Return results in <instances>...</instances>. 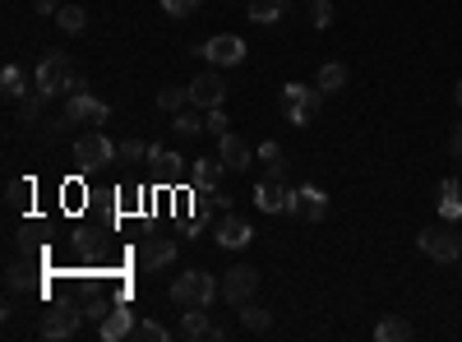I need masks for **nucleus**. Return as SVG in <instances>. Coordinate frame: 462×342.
Instances as JSON below:
<instances>
[{
  "instance_id": "nucleus-1",
  "label": "nucleus",
  "mask_w": 462,
  "mask_h": 342,
  "mask_svg": "<svg viewBox=\"0 0 462 342\" xmlns=\"http://www.w3.org/2000/svg\"><path fill=\"white\" fill-rule=\"evenodd\" d=\"M33 88H38L42 97H61L65 88L79 93V88H84V74L74 70V61L65 56V51H51V56H42V65H38V74H33Z\"/></svg>"
},
{
  "instance_id": "nucleus-2",
  "label": "nucleus",
  "mask_w": 462,
  "mask_h": 342,
  "mask_svg": "<svg viewBox=\"0 0 462 342\" xmlns=\"http://www.w3.org/2000/svg\"><path fill=\"white\" fill-rule=\"evenodd\" d=\"M213 296H223V282H213V273H204V269H189L172 282V301L185 305V310L189 305H213Z\"/></svg>"
},
{
  "instance_id": "nucleus-3",
  "label": "nucleus",
  "mask_w": 462,
  "mask_h": 342,
  "mask_svg": "<svg viewBox=\"0 0 462 342\" xmlns=\"http://www.w3.org/2000/svg\"><path fill=\"white\" fill-rule=\"evenodd\" d=\"M319 102H323V88L315 84H287L282 88V97H278V107H282V116L291 121V125H310L315 121V112H319Z\"/></svg>"
},
{
  "instance_id": "nucleus-4",
  "label": "nucleus",
  "mask_w": 462,
  "mask_h": 342,
  "mask_svg": "<svg viewBox=\"0 0 462 342\" xmlns=\"http://www.w3.org/2000/svg\"><path fill=\"white\" fill-rule=\"evenodd\" d=\"M416 246H421V254H430L434 264H453V259H462V236L444 222V227H425L421 236H416Z\"/></svg>"
},
{
  "instance_id": "nucleus-5",
  "label": "nucleus",
  "mask_w": 462,
  "mask_h": 342,
  "mask_svg": "<svg viewBox=\"0 0 462 342\" xmlns=\"http://www.w3.org/2000/svg\"><path fill=\"white\" fill-rule=\"evenodd\" d=\"M112 157H121V144H112L102 129H88V135L74 139V163L84 171H97L102 163H112Z\"/></svg>"
},
{
  "instance_id": "nucleus-6",
  "label": "nucleus",
  "mask_w": 462,
  "mask_h": 342,
  "mask_svg": "<svg viewBox=\"0 0 462 342\" xmlns=\"http://www.w3.org/2000/svg\"><path fill=\"white\" fill-rule=\"evenodd\" d=\"M255 292H259V273L250 269V264H236V269H227V278H223V301L227 305H250L255 301Z\"/></svg>"
},
{
  "instance_id": "nucleus-7",
  "label": "nucleus",
  "mask_w": 462,
  "mask_h": 342,
  "mask_svg": "<svg viewBox=\"0 0 462 342\" xmlns=\"http://www.w3.org/2000/svg\"><path fill=\"white\" fill-rule=\"evenodd\" d=\"M106 116H112V107L97 102L93 93H84V88L65 97V125H102Z\"/></svg>"
},
{
  "instance_id": "nucleus-8",
  "label": "nucleus",
  "mask_w": 462,
  "mask_h": 342,
  "mask_svg": "<svg viewBox=\"0 0 462 342\" xmlns=\"http://www.w3.org/2000/svg\"><path fill=\"white\" fill-rule=\"evenodd\" d=\"M79 324H84V310H74V305H51V310H42L38 333H42V338H74Z\"/></svg>"
},
{
  "instance_id": "nucleus-9",
  "label": "nucleus",
  "mask_w": 462,
  "mask_h": 342,
  "mask_svg": "<svg viewBox=\"0 0 462 342\" xmlns=\"http://www.w3.org/2000/svg\"><path fill=\"white\" fill-rule=\"evenodd\" d=\"M223 97H227V84H223V74H217V65L204 70L195 84H189V107L213 112V107H223Z\"/></svg>"
},
{
  "instance_id": "nucleus-10",
  "label": "nucleus",
  "mask_w": 462,
  "mask_h": 342,
  "mask_svg": "<svg viewBox=\"0 0 462 342\" xmlns=\"http://www.w3.org/2000/svg\"><path fill=\"white\" fill-rule=\"evenodd\" d=\"M199 51H204V56H208L217 70H227V65H240V61H246V42H240L236 33H217V38H208Z\"/></svg>"
},
{
  "instance_id": "nucleus-11",
  "label": "nucleus",
  "mask_w": 462,
  "mask_h": 342,
  "mask_svg": "<svg viewBox=\"0 0 462 342\" xmlns=\"http://www.w3.org/2000/svg\"><path fill=\"white\" fill-rule=\"evenodd\" d=\"M291 213L301 218V222H323L329 218V195L315 190V186H301V190H291Z\"/></svg>"
},
{
  "instance_id": "nucleus-12",
  "label": "nucleus",
  "mask_w": 462,
  "mask_h": 342,
  "mask_svg": "<svg viewBox=\"0 0 462 342\" xmlns=\"http://www.w3.org/2000/svg\"><path fill=\"white\" fill-rule=\"evenodd\" d=\"M167 264H176V241H172V236H148V241L139 246V269L157 273V269H167Z\"/></svg>"
},
{
  "instance_id": "nucleus-13",
  "label": "nucleus",
  "mask_w": 462,
  "mask_h": 342,
  "mask_svg": "<svg viewBox=\"0 0 462 342\" xmlns=\"http://www.w3.org/2000/svg\"><path fill=\"white\" fill-rule=\"evenodd\" d=\"M217 246H223V250H246L250 241H255V227L246 222V218H236V213H227L223 222H217Z\"/></svg>"
},
{
  "instance_id": "nucleus-14",
  "label": "nucleus",
  "mask_w": 462,
  "mask_h": 342,
  "mask_svg": "<svg viewBox=\"0 0 462 342\" xmlns=\"http://www.w3.org/2000/svg\"><path fill=\"white\" fill-rule=\"evenodd\" d=\"M134 310H125V305H116V310H106L102 320H97V338L102 342H121V338H130L134 333Z\"/></svg>"
},
{
  "instance_id": "nucleus-15",
  "label": "nucleus",
  "mask_w": 462,
  "mask_h": 342,
  "mask_svg": "<svg viewBox=\"0 0 462 342\" xmlns=\"http://www.w3.org/2000/svg\"><path fill=\"white\" fill-rule=\"evenodd\" d=\"M255 204L264 208V213H282V208L291 204V190L282 186V180H273V176H264L259 186H255Z\"/></svg>"
},
{
  "instance_id": "nucleus-16",
  "label": "nucleus",
  "mask_w": 462,
  "mask_h": 342,
  "mask_svg": "<svg viewBox=\"0 0 462 342\" xmlns=\"http://www.w3.org/2000/svg\"><path fill=\"white\" fill-rule=\"evenodd\" d=\"M208 305H189L185 310V320H181V338L185 342H204V338H217V324L204 314Z\"/></svg>"
},
{
  "instance_id": "nucleus-17",
  "label": "nucleus",
  "mask_w": 462,
  "mask_h": 342,
  "mask_svg": "<svg viewBox=\"0 0 462 342\" xmlns=\"http://www.w3.org/2000/svg\"><path fill=\"white\" fill-rule=\"evenodd\" d=\"M227 176V163L223 157H199L195 167H189V180H195V190H217Z\"/></svg>"
},
{
  "instance_id": "nucleus-18",
  "label": "nucleus",
  "mask_w": 462,
  "mask_h": 342,
  "mask_svg": "<svg viewBox=\"0 0 462 342\" xmlns=\"http://www.w3.org/2000/svg\"><path fill=\"white\" fill-rule=\"evenodd\" d=\"M217 157L227 163V171H246L250 167V144L240 135H223V144H217Z\"/></svg>"
},
{
  "instance_id": "nucleus-19",
  "label": "nucleus",
  "mask_w": 462,
  "mask_h": 342,
  "mask_svg": "<svg viewBox=\"0 0 462 342\" xmlns=\"http://www.w3.org/2000/svg\"><path fill=\"white\" fill-rule=\"evenodd\" d=\"M255 157L264 163V176H273V180H282V176H287V153H282V144H278V139H264V144L255 148Z\"/></svg>"
},
{
  "instance_id": "nucleus-20",
  "label": "nucleus",
  "mask_w": 462,
  "mask_h": 342,
  "mask_svg": "<svg viewBox=\"0 0 462 342\" xmlns=\"http://www.w3.org/2000/svg\"><path fill=\"white\" fill-rule=\"evenodd\" d=\"M440 218L444 222H458L462 218V186L449 176V180H440Z\"/></svg>"
},
{
  "instance_id": "nucleus-21",
  "label": "nucleus",
  "mask_w": 462,
  "mask_h": 342,
  "mask_svg": "<svg viewBox=\"0 0 462 342\" xmlns=\"http://www.w3.org/2000/svg\"><path fill=\"white\" fill-rule=\"evenodd\" d=\"M29 204H33V180L14 176L5 186V208H10V213H29Z\"/></svg>"
},
{
  "instance_id": "nucleus-22",
  "label": "nucleus",
  "mask_w": 462,
  "mask_h": 342,
  "mask_svg": "<svg viewBox=\"0 0 462 342\" xmlns=\"http://www.w3.org/2000/svg\"><path fill=\"white\" fill-rule=\"evenodd\" d=\"M0 93H5V102H23V97H29V79H23L19 65L0 70Z\"/></svg>"
},
{
  "instance_id": "nucleus-23",
  "label": "nucleus",
  "mask_w": 462,
  "mask_h": 342,
  "mask_svg": "<svg viewBox=\"0 0 462 342\" xmlns=\"http://www.w3.org/2000/svg\"><path fill=\"white\" fill-rule=\"evenodd\" d=\"M347 79H351V70H347L342 61H329V65H319V79H315V84H319L323 93H342Z\"/></svg>"
},
{
  "instance_id": "nucleus-24",
  "label": "nucleus",
  "mask_w": 462,
  "mask_h": 342,
  "mask_svg": "<svg viewBox=\"0 0 462 342\" xmlns=\"http://www.w3.org/2000/svg\"><path fill=\"white\" fill-rule=\"evenodd\" d=\"M33 287V269L23 264V259H10V269H5V292L10 296H23Z\"/></svg>"
},
{
  "instance_id": "nucleus-25",
  "label": "nucleus",
  "mask_w": 462,
  "mask_h": 342,
  "mask_svg": "<svg viewBox=\"0 0 462 342\" xmlns=\"http://www.w3.org/2000/svg\"><path fill=\"white\" fill-rule=\"evenodd\" d=\"M374 338L379 342H407V338H412V324H407L402 314H389V320L374 324Z\"/></svg>"
},
{
  "instance_id": "nucleus-26",
  "label": "nucleus",
  "mask_w": 462,
  "mask_h": 342,
  "mask_svg": "<svg viewBox=\"0 0 462 342\" xmlns=\"http://www.w3.org/2000/svg\"><path fill=\"white\" fill-rule=\"evenodd\" d=\"M291 10V0H250V19L255 23H278Z\"/></svg>"
},
{
  "instance_id": "nucleus-27",
  "label": "nucleus",
  "mask_w": 462,
  "mask_h": 342,
  "mask_svg": "<svg viewBox=\"0 0 462 342\" xmlns=\"http://www.w3.org/2000/svg\"><path fill=\"white\" fill-rule=\"evenodd\" d=\"M240 324H246V333H268L273 329V314L250 301V305H240Z\"/></svg>"
},
{
  "instance_id": "nucleus-28",
  "label": "nucleus",
  "mask_w": 462,
  "mask_h": 342,
  "mask_svg": "<svg viewBox=\"0 0 462 342\" xmlns=\"http://www.w3.org/2000/svg\"><path fill=\"white\" fill-rule=\"evenodd\" d=\"M148 167H153L157 176L172 180V176H181V157H176L172 148H153V153H148Z\"/></svg>"
},
{
  "instance_id": "nucleus-29",
  "label": "nucleus",
  "mask_w": 462,
  "mask_h": 342,
  "mask_svg": "<svg viewBox=\"0 0 462 342\" xmlns=\"http://www.w3.org/2000/svg\"><path fill=\"white\" fill-rule=\"evenodd\" d=\"M157 107L162 112H185L189 107V88H157Z\"/></svg>"
},
{
  "instance_id": "nucleus-30",
  "label": "nucleus",
  "mask_w": 462,
  "mask_h": 342,
  "mask_svg": "<svg viewBox=\"0 0 462 342\" xmlns=\"http://www.w3.org/2000/svg\"><path fill=\"white\" fill-rule=\"evenodd\" d=\"M56 23H61V29H65V33H84V29H88V14H84V10H79V5H61V14H56Z\"/></svg>"
},
{
  "instance_id": "nucleus-31",
  "label": "nucleus",
  "mask_w": 462,
  "mask_h": 342,
  "mask_svg": "<svg viewBox=\"0 0 462 342\" xmlns=\"http://www.w3.org/2000/svg\"><path fill=\"white\" fill-rule=\"evenodd\" d=\"M42 102H46V97H42L38 88H33L29 97H23V102H19V125H38V116H42Z\"/></svg>"
},
{
  "instance_id": "nucleus-32",
  "label": "nucleus",
  "mask_w": 462,
  "mask_h": 342,
  "mask_svg": "<svg viewBox=\"0 0 462 342\" xmlns=\"http://www.w3.org/2000/svg\"><path fill=\"white\" fill-rule=\"evenodd\" d=\"M148 153H153V144H144V139H125V144H121V163H134V167H139V163H148Z\"/></svg>"
},
{
  "instance_id": "nucleus-33",
  "label": "nucleus",
  "mask_w": 462,
  "mask_h": 342,
  "mask_svg": "<svg viewBox=\"0 0 462 342\" xmlns=\"http://www.w3.org/2000/svg\"><path fill=\"white\" fill-rule=\"evenodd\" d=\"M130 338H139V342H167L172 333L162 329V324H153V320H139V324H134V333H130Z\"/></svg>"
},
{
  "instance_id": "nucleus-34",
  "label": "nucleus",
  "mask_w": 462,
  "mask_h": 342,
  "mask_svg": "<svg viewBox=\"0 0 462 342\" xmlns=\"http://www.w3.org/2000/svg\"><path fill=\"white\" fill-rule=\"evenodd\" d=\"M204 5V0H162V14H172V19H189Z\"/></svg>"
},
{
  "instance_id": "nucleus-35",
  "label": "nucleus",
  "mask_w": 462,
  "mask_h": 342,
  "mask_svg": "<svg viewBox=\"0 0 462 342\" xmlns=\"http://www.w3.org/2000/svg\"><path fill=\"white\" fill-rule=\"evenodd\" d=\"M208 121H199V116H189V112H176V135H185V139H195L199 129H204Z\"/></svg>"
},
{
  "instance_id": "nucleus-36",
  "label": "nucleus",
  "mask_w": 462,
  "mask_h": 342,
  "mask_svg": "<svg viewBox=\"0 0 462 342\" xmlns=\"http://www.w3.org/2000/svg\"><path fill=\"white\" fill-rule=\"evenodd\" d=\"M310 23H315V29H329V23H333V5H329V0H310Z\"/></svg>"
},
{
  "instance_id": "nucleus-37",
  "label": "nucleus",
  "mask_w": 462,
  "mask_h": 342,
  "mask_svg": "<svg viewBox=\"0 0 462 342\" xmlns=\"http://www.w3.org/2000/svg\"><path fill=\"white\" fill-rule=\"evenodd\" d=\"M208 129H213L217 139L231 135V121H227V112H223V107H213V112H208Z\"/></svg>"
},
{
  "instance_id": "nucleus-38",
  "label": "nucleus",
  "mask_w": 462,
  "mask_h": 342,
  "mask_svg": "<svg viewBox=\"0 0 462 342\" xmlns=\"http://www.w3.org/2000/svg\"><path fill=\"white\" fill-rule=\"evenodd\" d=\"M199 199H208L213 208H223V213H227V208H231V195H227L223 186H217V190H199Z\"/></svg>"
},
{
  "instance_id": "nucleus-39",
  "label": "nucleus",
  "mask_w": 462,
  "mask_h": 342,
  "mask_svg": "<svg viewBox=\"0 0 462 342\" xmlns=\"http://www.w3.org/2000/svg\"><path fill=\"white\" fill-rule=\"evenodd\" d=\"M29 5H33V14H61L65 0H29Z\"/></svg>"
},
{
  "instance_id": "nucleus-40",
  "label": "nucleus",
  "mask_w": 462,
  "mask_h": 342,
  "mask_svg": "<svg viewBox=\"0 0 462 342\" xmlns=\"http://www.w3.org/2000/svg\"><path fill=\"white\" fill-rule=\"evenodd\" d=\"M449 153H453L458 163H462V121H458V125L449 129Z\"/></svg>"
},
{
  "instance_id": "nucleus-41",
  "label": "nucleus",
  "mask_w": 462,
  "mask_h": 342,
  "mask_svg": "<svg viewBox=\"0 0 462 342\" xmlns=\"http://www.w3.org/2000/svg\"><path fill=\"white\" fill-rule=\"evenodd\" d=\"M453 102H458V107H462V79H458V84H453Z\"/></svg>"
},
{
  "instance_id": "nucleus-42",
  "label": "nucleus",
  "mask_w": 462,
  "mask_h": 342,
  "mask_svg": "<svg viewBox=\"0 0 462 342\" xmlns=\"http://www.w3.org/2000/svg\"><path fill=\"white\" fill-rule=\"evenodd\" d=\"M458 264H462V259H458Z\"/></svg>"
}]
</instances>
